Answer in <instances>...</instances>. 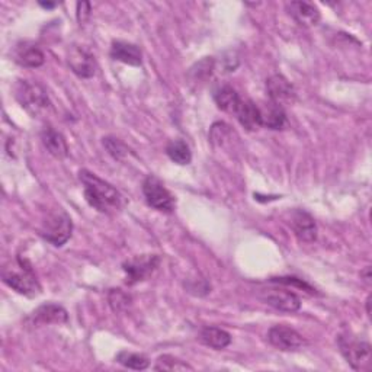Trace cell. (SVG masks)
I'll return each mask as SVG.
<instances>
[{
    "label": "cell",
    "mask_w": 372,
    "mask_h": 372,
    "mask_svg": "<svg viewBox=\"0 0 372 372\" xmlns=\"http://www.w3.org/2000/svg\"><path fill=\"white\" fill-rule=\"evenodd\" d=\"M341 352L348 364L357 371H366L371 368V345L366 342L353 341L350 337L339 339Z\"/></svg>",
    "instance_id": "cell-6"
},
{
    "label": "cell",
    "mask_w": 372,
    "mask_h": 372,
    "mask_svg": "<svg viewBox=\"0 0 372 372\" xmlns=\"http://www.w3.org/2000/svg\"><path fill=\"white\" fill-rule=\"evenodd\" d=\"M288 12L293 18L302 26H316L320 22L318 9L307 2H291Z\"/></svg>",
    "instance_id": "cell-17"
},
{
    "label": "cell",
    "mask_w": 372,
    "mask_h": 372,
    "mask_svg": "<svg viewBox=\"0 0 372 372\" xmlns=\"http://www.w3.org/2000/svg\"><path fill=\"white\" fill-rule=\"evenodd\" d=\"M40 5H41L42 8H54V6H56V3H42V2H41Z\"/></svg>",
    "instance_id": "cell-30"
},
{
    "label": "cell",
    "mask_w": 372,
    "mask_h": 372,
    "mask_svg": "<svg viewBox=\"0 0 372 372\" xmlns=\"http://www.w3.org/2000/svg\"><path fill=\"white\" fill-rule=\"evenodd\" d=\"M116 362L121 364L125 368L135 369V371H143L147 369L150 365V361L140 353H132V352H120L116 355Z\"/></svg>",
    "instance_id": "cell-23"
},
{
    "label": "cell",
    "mask_w": 372,
    "mask_h": 372,
    "mask_svg": "<svg viewBox=\"0 0 372 372\" xmlns=\"http://www.w3.org/2000/svg\"><path fill=\"white\" fill-rule=\"evenodd\" d=\"M143 194L147 204L157 211L172 212L175 208V199L164 185L155 176H147L143 183Z\"/></svg>",
    "instance_id": "cell-5"
},
{
    "label": "cell",
    "mask_w": 372,
    "mask_h": 372,
    "mask_svg": "<svg viewBox=\"0 0 372 372\" xmlns=\"http://www.w3.org/2000/svg\"><path fill=\"white\" fill-rule=\"evenodd\" d=\"M261 111V124L262 127H268L270 130H281L285 125L286 121V116L284 112V108L274 104V102H269L259 107Z\"/></svg>",
    "instance_id": "cell-19"
},
{
    "label": "cell",
    "mask_w": 372,
    "mask_h": 372,
    "mask_svg": "<svg viewBox=\"0 0 372 372\" xmlns=\"http://www.w3.org/2000/svg\"><path fill=\"white\" fill-rule=\"evenodd\" d=\"M16 99L32 116H40L49 109V99L45 89L38 83L21 80L16 86Z\"/></svg>",
    "instance_id": "cell-3"
},
{
    "label": "cell",
    "mask_w": 372,
    "mask_h": 372,
    "mask_svg": "<svg viewBox=\"0 0 372 372\" xmlns=\"http://www.w3.org/2000/svg\"><path fill=\"white\" fill-rule=\"evenodd\" d=\"M79 178L83 183L88 204L104 214H115L124 207V196L112 185L98 178L89 171H82Z\"/></svg>",
    "instance_id": "cell-1"
},
{
    "label": "cell",
    "mask_w": 372,
    "mask_h": 372,
    "mask_svg": "<svg viewBox=\"0 0 372 372\" xmlns=\"http://www.w3.org/2000/svg\"><path fill=\"white\" fill-rule=\"evenodd\" d=\"M104 146L107 147L108 153L115 159H123L127 155V147L118 139L107 137L104 139Z\"/></svg>",
    "instance_id": "cell-25"
},
{
    "label": "cell",
    "mask_w": 372,
    "mask_h": 372,
    "mask_svg": "<svg viewBox=\"0 0 372 372\" xmlns=\"http://www.w3.org/2000/svg\"><path fill=\"white\" fill-rule=\"evenodd\" d=\"M67 320V311L57 304H44L32 313V321L36 325H63Z\"/></svg>",
    "instance_id": "cell-13"
},
{
    "label": "cell",
    "mask_w": 372,
    "mask_h": 372,
    "mask_svg": "<svg viewBox=\"0 0 372 372\" xmlns=\"http://www.w3.org/2000/svg\"><path fill=\"white\" fill-rule=\"evenodd\" d=\"M268 341L272 346L278 348L279 350H285V352L297 350L304 345L302 336L294 329L286 327V326L270 327L268 332Z\"/></svg>",
    "instance_id": "cell-8"
},
{
    "label": "cell",
    "mask_w": 372,
    "mask_h": 372,
    "mask_svg": "<svg viewBox=\"0 0 372 372\" xmlns=\"http://www.w3.org/2000/svg\"><path fill=\"white\" fill-rule=\"evenodd\" d=\"M268 95L270 98V102H274L279 107L293 104L295 100V89L288 79H285L281 75H275L269 77L266 82Z\"/></svg>",
    "instance_id": "cell-9"
},
{
    "label": "cell",
    "mask_w": 372,
    "mask_h": 372,
    "mask_svg": "<svg viewBox=\"0 0 372 372\" xmlns=\"http://www.w3.org/2000/svg\"><path fill=\"white\" fill-rule=\"evenodd\" d=\"M41 141L44 147L48 150V153L57 159H64L69 155V146H67V141L63 137V134L52 127H47L42 130Z\"/></svg>",
    "instance_id": "cell-15"
},
{
    "label": "cell",
    "mask_w": 372,
    "mask_h": 372,
    "mask_svg": "<svg viewBox=\"0 0 372 372\" xmlns=\"http://www.w3.org/2000/svg\"><path fill=\"white\" fill-rule=\"evenodd\" d=\"M214 100L219 109L226 111V112H231V114L235 112L239 104L242 102L239 93L235 92L231 86H228V84H224V86L218 88L215 91Z\"/></svg>",
    "instance_id": "cell-21"
},
{
    "label": "cell",
    "mask_w": 372,
    "mask_h": 372,
    "mask_svg": "<svg viewBox=\"0 0 372 372\" xmlns=\"http://www.w3.org/2000/svg\"><path fill=\"white\" fill-rule=\"evenodd\" d=\"M159 256L156 255H144L127 261L123 265V269L127 274V284L132 285L135 282L144 281L147 277L155 272L156 268L159 266Z\"/></svg>",
    "instance_id": "cell-7"
},
{
    "label": "cell",
    "mask_w": 372,
    "mask_h": 372,
    "mask_svg": "<svg viewBox=\"0 0 372 372\" xmlns=\"http://www.w3.org/2000/svg\"><path fill=\"white\" fill-rule=\"evenodd\" d=\"M199 339L204 345H207L212 349H217V350L226 349L231 343L230 333H227L223 329L212 327V326L202 329L201 334H199Z\"/></svg>",
    "instance_id": "cell-20"
},
{
    "label": "cell",
    "mask_w": 372,
    "mask_h": 372,
    "mask_svg": "<svg viewBox=\"0 0 372 372\" xmlns=\"http://www.w3.org/2000/svg\"><path fill=\"white\" fill-rule=\"evenodd\" d=\"M166 153L171 157L172 162L178 164H189L192 160V153L189 150V146L182 140L171 141L166 147Z\"/></svg>",
    "instance_id": "cell-22"
},
{
    "label": "cell",
    "mask_w": 372,
    "mask_h": 372,
    "mask_svg": "<svg viewBox=\"0 0 372 372\" xmlns=\"http://www.w3.org/2000/svg\"><path fill=\"white\" fill-rule=\"evenodd\" d=\"M72 219L64 211L59 210L49 214L41 227V235L52 245L60 247L72 235Z\"/></svg>",
    "instance_id": "cell-4"
},
{
    "label": "cell",
    "mask_w": 372,
    "mask_h": 372,
    "mask_svg": "<svg viewBox=\"0 0 372 372\" xmlns=\"http://www.w3.org/2000/svg\"><path fill=\"white\" fill-rule=\"evenodd\" d=\"M234 115L238 116L239 123L249 131L258 130L262 127L261 124V111L259 107L253 102V100H243L239 104L238 109H235Z\"/></svg>",
    "instance_id": "cell-18"
},
{
    "label": "cell",
    "mask_w": 372,
    "mask_h": 372,
    "mask_svg": "<svg viewBox=\"0 0 372 372\" xmlns=\"http://www.w3.org/2000/svg\"><path fill=\"white\" fill-rule=\"evenodd\" d=\"M369 306H371V295H369V297H368V300H366V313H368V316H371Z\"/></svg>",
    "instance_id": "cell-29"
},
{
    "label": "cell",
    "mask_w": 372,
    "mask_h": 372,
    "mask_svg": "<svg viewBox=\"0 0 372 372\" xmlns=\"http://www.w3.org/2000/svg\"><path fill=\"white\" fill-rule=\"evenodd\" d=\"M91 16V5L88 2H79L77 3V21L84 24Z\"/></svg>",
    "instance_id": "cell-28"
},
{
    "label": "cell",
    "mask_w": 372,
    "mask_h": 372,
    "mask_svg": "<svg viewBox=\"0 0 372 372\" xmlns=\"http://www.w3.org/2000/svg\"><path fill=\"white\" fill-rule=\"evenodd\" d=\"M111 57L130 65H141L143 56L140 48L125 41H114L111 47Z\"/></svg>",
    "instance_id": "cell-16"
},
{
    "label": "cell",
    "mask_w": 372,
    "mask_h": 372,
    "mask_svg": "<svg viewBox=\"0 0 372 372\" xmlns=\"http://www.w3.org/2000/svg\"><path fill=\"white\" fill-rule=\"evenodd\" d=\"M263 301L268 306L285 313H295L301 309V300L291 291L270 290L265 294Z\"/></svg>",
    "instance_id": "cell-11"
},
{
    "label": "cell",
    "mask_w": 372,
    "mask_h": 372,
    "mask_svg": "<svg viewBox=\"0 0 372 372\" xmlns=\"http://www.w3.org/2000/svg\"><path fill=\"white\" fill-rule=\"evenodd\" d=\"M291 227L300 242L313 243L317 239V226L314 218L302 210H297L291 218Z\"/></svg>",
    "instance_id": "cell-10"
},
{
    "label": "cell",
    "mask_w": 372,
    "mask_h": 372,
    "mask_svg": "<svg viewBox=\"0 0 372 372\" xmlns=\"http://www.w3.org/2000/svg\"><path fill=\"white\" fill-rule=\"evenodd\" d=\"M272 281L274 282H279V284H285V285H297V286H300V288H304V290H307L310 293H314L313 288H311V286L309 284L302 282L298 278H274Z\"/></svg>",
    "instance_id": "cell-27"
},
{
    "label": "cell",
    "mask_w": 372,
    "mask_h": 372,
    "mask_svg": "<svg viewBox=\"0 0 372 372\" xmlns=\"http://www.w3.org/2000/svg\"><path fill=\"white\" fill-rule=\"evenodd\" d=\"M130 301H131L130 297L127 294H124L121 290H112L109 293V304L115 311H121V310L127 309Z\"/></svg>",
    "instance_id": "cell-26"
},
{
    "label": "cell",
    "mask_w": 372,
    "mask_h": 372,
    "mask_svg": "<svg viewBox=\"0 0 372 372\" xmlns=\"http://www.w3.org/2000/svg\"><path fill=\"white\" fill-rule=\"evenodd\" d=\"M69 65L72 67L73 73L82 79H89L96 72L95 57L91 53L84 52V49L77 47L72 48V52L69 54Z\"/></svg>",
    "instance_id": "cell-12"
},
{
    "label": "cell",
    "mask_w": 372,
    "mask_h": 372,
    "mask_svg": "<svg viewBox=\"0 0 372 372\" xmlns=\"http://www.w3.org/2000/svg\"><path fill=\"white\" fill-rule=\"evenodd\" d=\"M15 60L18 64L29 69H37L45 61L44 53L38 48V45L32 42H22L15 49Z\"/></svg>",
    "instance_id": "cell-14"
},
{
    "label": "cell",
    "mask_w": 372,
    "mask_h": 372,
    "mask_svg": "<svg viewBox=\"0 0 372 372\" xmlns=\"http://www.w3.org/2000/svg\"><path fill=\"white\" fill-rule=\"evenodd\" d=\"M156 371H169V372H173V371H194V368L186 364L172 355H163L160 357L155 365Z\"/></svg>",
    "instance_id": "cell-24"
},
{
    "label": "cell",
    "mask_w": 372,
    "mask_h": 372,
    "mask_svg": "<svg viewBox=\"0 0 372 372\" xmlns=\"http://www.w3.org/2000/svg\"><path fill=\"white\" fill-rule=\"evenodd\" d=\"M3 282L9 285L12 290L24 295H37L41 290L40 282L33 274L29 265L18 261L16 263H10L3 269Z\"/></svg>",
    "instance_id": "cell-2"
}]
</instances>
